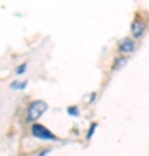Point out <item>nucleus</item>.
I'll return each mask as SVG.
<instances>
[{"label":"nucleus","instance_id":"1","mask_svg":"<svg viewBox=\"0 0 149 156\" xmlns=\"http://www.w3.org/2000/svg\"><path fill=\"white\" fill-rule=\"evenodd\" d=\"M47 109H49V104H47L45 101H42V99L31 101V102L28 104V108H26V122L31 123V125L37 123V120H38Z\"/></svg>","mask_w":149,"mask_h":156},{"label":"nucleus","instance_id":"2","mask_svg":"<svg viewBox=\"0 0 149 156\" xmlns=\"http://www.w3.org/2000/svg\"><path fill=\"white\" fill-rule=\"evenodd\" d=\"M146 30H147V21L144 19L140 14L133 17L132 24H130V33H132V38H140L144 33H146Z\"/></svg>","mask_w":149,"mask_h":156},{"label":"nucleus","instance_id":"3","mask_svg":"<svg viewBox=\"0 0 149 156\" xmlns=\"http://www.w3.org/2000/svg\"><path fill=\"white\" fill-rule=\"evenodd\" d=\"M31 134L37 137V139H47V140H57L52 132H50L49 128H45L44 125H40V123H33L31 125Z\"/></svg>","mask_w":149,"mask_h":156},{"label":"nucleus","instance_id":"4","mask_svg":"<svg viewBox=\"0 0 149 156\" xmlns=\"http://www.w3.org/2000/svg\"><path fill=\"white\" fill-rule=\"evenodd\" d=\"M133 50H135V42L133 38H122L120 40V44H118V52L122 54V56H127V54H132Z\"/></svg>","mask_w":149,"mask_h":156},{"label":"nucleus","instance_id":"5","mask_svg":"<svg viewBox=\"0 0 149 156\" xmlns=\"http://www.w3.org/2000/svg\"><path fill=\"white\" fill-rule=\"evenodd\" d=\"M127 61H128V57H127V56H120V57H116L115 61H113V66H111V69H113V71L120 69V68H122Z\"/></svg>","mask_w":149,"mask_h":156},{"label":"nucleus","instance_id":"6","mask_svg":"<svg viewBox=\"0 0 149 156\" xmlns=\"http://www.w3.org/2000/svg\"><path fill=\"white\" fill-rule=\"evenodd\" d=\"M95 127H97V123H92V125H90V130L87 132V139H90V137L94 135V130H95Z\"/></svg>","mask_w":149,"mask_h":156},{"label":"nucleus","instance_id":"7","mask_svg":"<svg viewBox=\"0 0 149 156\" xmlns=\"http://www.w3.org/2000/svg\"><path fill=\"white\" fill-rule=\"evenodd\" d=\"M68 111H69V115H73V116H75V115H78V108L69 106V108H68Z\"/></svg>","mask_w":149,"mask_h":156},{"label":"nucleus","instance_id":"8","mask_svg":"<svg viewBox=\"0 0 149 156\" xmlns=\"http://www.w3.org/2000/svg\"><path fill=\"white\" fill-rule=\"evenodd\" d=\"M24 69H26V64H21V66H17L16 73L17 75H21V73H24Z\"/></svg>","mask_w":149,"mask_h":156},{"label":"nucleus","instance_id":"9","mask_svg":"<svg viewBox=\"0 0 149 156\" xmlns=\"http://www.w3.org/2000/svg\"><path fill=\"white\" fill-rule=\"evenodd\" d=\"M49 153H50V149H44V151H42V153H40L38 156H45V154H49Z\"/></svg>","mask_w":149,"mask_h":156}]
</instances>
